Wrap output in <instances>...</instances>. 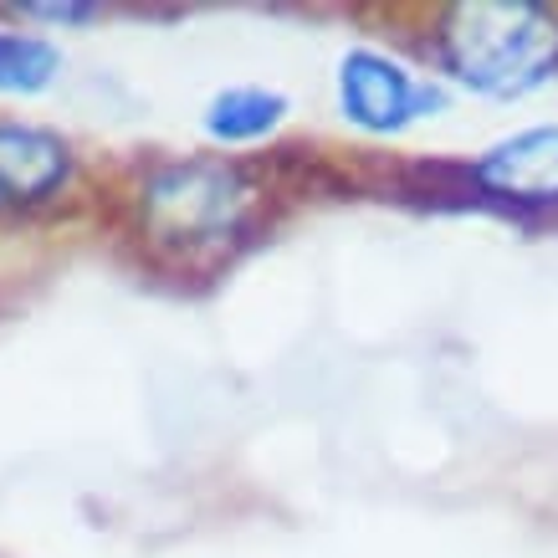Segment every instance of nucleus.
<instances>
[{
	"label": "nucleus",
	"instance_id": "1",
	"mask_svg": "<svg viewBox=\"0 0 558 558\" xmlns=\"http://www.w3.org/2000/svg\"><path fill=\"white\" fill-rule=\"evenodd\" d=\"M446 62L461 83L492 98L538 87L558 68V21L543 5H457L446 16Z\"/></svg>",
	"mask_w": 558,
	"mask_h": 558
},
{
	"label": "nucleus",
	"instance_id": "2",
	"mask_svg": "<svg viewBox=\"0 0 558 558\" xmlns=\"http://www.w3.org/2000/svg\"><path fill=\"white\" fill-rule=\"evenodd\" d=\"M241 210H246V185L226 165H170L144 190L149 231L174 246H201L236 231Z\"/></svg>",
	"mask_w": 558,
	"mask_h": 558
},
{
	"label": "nucleus",
	"instance_id": "3",
	"mask_svg": "<svg viewBox=\"0 0 558 558\" xmlns=\"http://www.w3.org/2000/svg\"><path fill=\"white\" fill-rule=\"evenodd\" d=\"M440 102L436 87L415 83L400 62L379 51H349L339 62V108L364 134H400L410 119H421Z\"/></svg>",
	"mask_w": 558,
	"mask_h": 558
},
{
	"label": "nucleus",
	"instance_id": "4",
	"mask_svg": "<svg viewBox=\"0 0 558 558\" xmlns=\"http://www.w3.org/2000/svg\"><path fill=\"white\" fill-rule=\"evenodd\" d=\"M68 144L32 123H0V205H36L68 180Z\"/></svg>",
	"mask_w": 558,
	"mask_h": 558
},
{
	"label": "nucleus",
	"instance_id": "5",
	"mask_svg": "<svg viewBox=\"0 0 558 558\" xmlns=\"http://www.w3.org/2000/svg\"><path fill=\"white\" fill-rule=\"evenodd\" d=\"M476 180L502 201L548 205L558 201V129H527V134L497 144L476 165Z\"/></svg>",
	"mask_w": 558,
	"mask_h": 558
},
{
	"label": "nucleus",
	"instance_id": "6",
	"mask_svg": "<svg viewBox=\"0 0 558 558\" xmlns=\"http://www.w3.org/2000/svg\"><path fill=\"white\" fill-rule=\"evenodd\" d=\"M288 113V98H277L267 87H231L205 108V134L220 144H252V138L271 134Z\"/></svg>",
	"mask_w": 558,
	"mask_h": 558
},
{
	"label": "nucleus",
	"instance_id": "7",
	"mask_svg": "<svg viewBox=\"0 0 558 558\" xmlns=\"http://www.w3.org/2000/svg\"><path fill=\"white\" fill-rule=\"evenodd\" d=\"M62 72V57L41 36L0 32V93H41Z\"/></svg>",
	"mask_w": 558,
	"mask_h": 558
},
{
	"label": "nucleus",
	"instance_id": "8",
	"mask_svg": "<svg viewBox=\"0 0 558 558\" xmlns=\"http://www.w3.org/2000/svg\"><path fill=\"white\" fill-rule=\"evenodd\" d=\"M26 16H47V21H87L93 5H26Z\"/></svg>",
	"mask_w": 558,
	"mask_h": 558
}]
</instances>
